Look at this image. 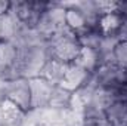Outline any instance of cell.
I'll use <instances>...</instances> for the list:
<instances>
[{
	"instance_id": "obj_13",
	"label": "cell",
	"mask_w": 127,
	"mask_h": 126,
	"mask_svg": "<svg viewBox=\"0 0 127 126\" xmlns=\"http://www.w3.org/2000/svg\"><path fill=\"white\" fill-rule=\"evenodd\" d=\"M81 126H109L105 111L96 110L92 107H83Z\"/></svg>"
},
{
	"instance_id": "obj_12",
	"label": "cell",
	"mask_w": 127,
	"mask_h": 126,
	"mask_svg": "<svg viewBox=\"0 0 127 126\" xmlns=\"http://www.w3.org/2000/svg\"><path fill=\"white\" fill-rule=\"evenodd\" d=\"M121 19H123V16L120 13H117V12L105 13L99 19L97 30L100 31L102 36H117L118 28L121 25Z\"/></svg>"
},
{
	"instance_id": "obj_8",
	"label": "cell",
	"mask_w": 127,
	"mask_h": 126,
	"mask_svg": "<svg viewBox=\"0 0 127 126\" xmlns=\"http://www.w3.org/2000/svg\"><path fill=\"white\" fill-rule=\"evenodd\" d=\"M22 28V24L18 18L9 10L6 15L0 16V43L1 42H13Z\"/></svg>"
},
{
	"instance_id": "obj_5",
	"label": "cell",
	"mask_w": 127,
	"mask_h": 126,
	"mask_svg": "<svg viewBox=\"0 0 127 126\" xmlns=\"http://www.w3.org/2000/svg\"><path fill=\"white\" fill-rule=\"evenodd\" d=\"M4 99L12 102L22 113L31 108V96H30V83L27 79H15L6 82L4 85Z\"/></svg>"
},
{
	"instance_id": "obj_1",
	"label": "cell",
	"mask_w": 127,
	"mask_h": 126,
	"mask_svg": "<svg viewBox=\"0 0 127 126\" xmlns=\"http://www.w3.org/2000/svg\"><path fill=\"white\" fill-rule=\"evenodd\" d=\"M46 48L49 58L62 61L65 64H72L81 51V45L75 33H72L68 27L53 34L46 40Z\"/></svg>"
},
{
	"instance_id": "obj_17",
	"label": "cell",
	"mask_w": 127,
	"mask_h": 126,
	"mask_svg": "<svg viewBox=\"0 0 127 126\" xmlns=\"http://www.w3.org/2000/svg\"><path fill=\"white\" fill-rule=\"evenodd\" d=\"M115 12L120 13L121 16H127V0L123 1H117V6H115Z\"/></svg>"
},
{
	"instance_id": "obj_2",
	"label": "cell",
	"mask_w": 127,
	"mask_h": 126,
	"mask_svg": "<svg viewBox=\"0 0 127 126\" xmlns=\"http://www.w3.org/2000/svg\"><path fill=\"white\" fill-rule=\"evenodd\" d=\"M47 60H49V54H47L46 43L19 48V58H18L19 77L27 80L40 77Z\"/></svg>"
},
{
	"instance_id": "obj_11",
	"label": "cell",
	"mask_w": 127,
	"mask_h": 126,
	"mask_svg": "<svg viewBox=\"0 0 127 126\" xmlns=\"http://www.w3.org/2000/svg\"><path fill=\"white\" fill-rule=\"evenodd\" d=\"M109 126H127V101H115L105 110Z\"/></svg>"
},
{
	"instance_id": "obj_16",
	"label": "cell",
	"mask_w": 127,
	"mask_h": 126,
	"mask_svg": "<svg viewBox=\"0 0 127 126\" xmlns=\"http://www.w3.org/2000/svg\"><path fill=\"white\" fill-rule=\"evenodd\" d=\"M117 37L120 40H127V16H123V19H121V25L118 28Z\"/></svg>"
},
{
	"instance_id": "obj_18",
	"label": "cell",
	"mask_w": 127,
	"mask_h": 126,
	"mask_svg": "<svg viewBox=\"0 0 127 126\" xmlns=\"http://www.w3.org/2000/svg\"><path fill=\"white\" fill-rule=\"evenodd\" d=\"M10 1H3V0H0V16H3V15H6L9 10H10Z\"/></svg>"
},
{
	"instance_id": "obj_9",
	"label": "cell",
	"mask_w": 127,
	"mask_h": 126,
	"mask_svg": "<svg viewBox=\"0 0 127 126\" xmlns=\"http://www.w3.org/2000/svg\"><path fill=\"white\" fill-rule=\"evenodd\" d=\"M68 65L69 64H65L62 61L49 58L46 65H44V68H43V71H41V74H40V77H43L47 82H50L52 85L58 86L61 83V80H62V77H64V74H65V71H66V68H68Z\"/></svg>"
},
{
	"instance_id": "obj_7",
	"label": "cell",
	"mask_w": 127,
	"mask_h": 126,
	"mask_svg": "<svg viewBox=\"0 0 127 126\" xmlns=\"http://www.w3.org/2000/svg\"><path fill=\"white\" fill-rule=\"evenodd\" d=\"M90 76L92 74H89L86 70H83L81 67H78L77 64L72 63V64L68 65V68H66V71L64 74L62 80H61V83L58 86H61L64 89L69 91L71 94H75V92H78L80 89H83L87 85Z\"/></svg>"
},
{
	"instance_id": "obj_4",
	"label": "cell",
	"mask_w": 127,
	"mask_h": 126,
	"mask_svg": "<svg viewBox=\"0 0 127 126\" xmlns=\"http://www.w3.org/2000/svg\"><path fill=\"white\" fill-rule=\"evenodd\" d=\"M18 58H19V48L13 42L0 43V79H3L4 82L19 79Z\"/></svg>"
},
{
	"instance_id": "obj_14",
	"label": "cell",
	"mask_w": 127,
	"mask_h": 126,
	"mask_svg": "<svg viewBox=\"0 0 127 126\" xmlns=\"http://www.w3.org/2000/svg\"><path fill=\"white\" fill-rule=\"evenodd\" d=\"M74 101V94H71L69 91L64 89L61 86H55L53 92H52V98L49 101V107L61 110V108H68L71 107Z\"/></svg>"
},
{
	"instance_id": "obj_3",
	"label": "cell",
	"mask_w": 127,
	"mask_h": 126,
	"mask_svg": "<svg viewBox=\"0 0 127 126\" xmlns=\"http://www.w3.org/2000/svg\"><path fill=\"white\" fill-rule=\"evenodd\" d=\"M65 6L64 4H52L49 3V6L46 7V10L41 13L38 24L35 27V31L41 36L43 40L50 39L53 34L58 31L64 30L66 27L65 24Z\"/></svg>"
},
{
	"instance_id": "obj_10",
	"label": "cell",
	"mask_w": 127,
	"mask_h": 126,
	"mask_svg": "<svg viewBox=\"0 0 127 126\" xmlns=\"http://www.w3.org/2000/svg\"><path fill=\"white\" fill-rule=\"evenodd\" d=\"M74 64H77L78 67L86 70L89 74H93L100 65V54H99V51H95V49L81 48Z\"/></svg>"
},
{
	"instance_id": "obj_15",
	"label": "cell",
	"mask_w": 127,
	"mask_h": 126,
	"mask_svg": "<svg viewBox=\"0 0 127 126\" xmlns=\"http://www.w3.org/2000/svg\"><path fill=\"white\" fill-rule=\"evenodd\" d=\"M114 63L123 68H127V40H120L112 51Z\"/></svg>"
},
{
	"instance_id": "obj_6",
	"label": "cell",
	"mask_w": 127,
	"mask_h": 126,
	"mask_svg": "<svg viewBox=\"0 0 127 126\" xmlns=\"http://www.w3.org/2000/svg\"><path fill=\"white\" fill-rule=\"evenodd\" d=\"M30 96H31V108H43L49 107V101L52 98V92L55 85L47 82L43 77L30 79Z\"/></svg>"
},
{
	"instance_id": "obj_19",
	"label": "cell",
	"mask_w": 127,
	"mask_h": 126,
	"mask_svg": "<svg viewBox=\"0 0 127 126\" xmlns=\"http://www.w3.org/2000/svg\"><path fill=\"white\" fill-rule=\"evenodd\" d=\"M126 83H127V68H126Z\"/></svg>"
}]
</instances>
